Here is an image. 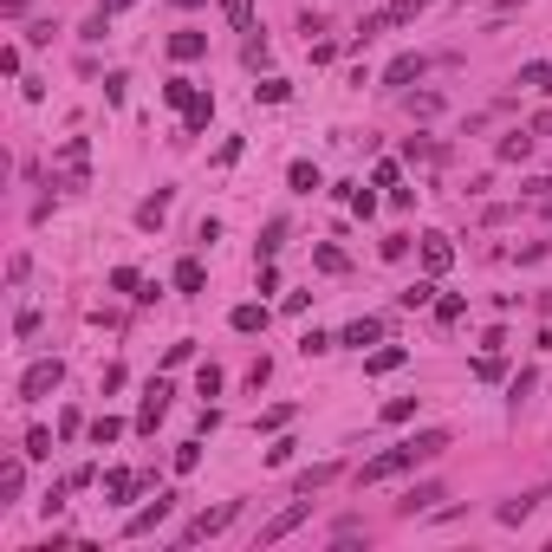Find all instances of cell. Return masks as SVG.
<instances>
[{"instance_id": "obj_1", "label": "cell", "mask_w": 552, "mask_h": 552, "mask_svg": "<svg viewBox=\"0 0 552 552\" xmlns=\"http://www.w3.org/2000/svg\"><path fill=\"white\" fill-rule=\"evenodd\" d=\"M442 449H449V429H423V435H409V442H397V449H383V455H371L364 468H357V487H377V481H397V475H409L416 461H435Z\"/></svg>"}, {"instance_id": "obj_5", "label": "cell", "mask_w": 552, "mask_h": 552, "mask_svg": "<svg viewBox=\"0 0 552 552\" xmlns=\"http://www.w3.org/2000/svg\"><path fill=\"white\" fill-rule=\"evenodd\" d=\"M306 513H312V494H299V501H293L286 513H273L267 527H260V546H280L286 533H299V520H306Z\"/></svg>"}, {"instance_id": "obj_3", "label": "cell", "mask_w": 552, "mask_h": 552, "mask_svg": "<svg viewBox=\"0 0 552 552\" xmlns=\"http://www.w3.org/2000/svg\"><path fill=\"white\" fill-rule=\"evenodd\" d=\"M59 383H66V364L59 357H39V364L20 377V403H39L46 390H59Z\"/></svg>"}, {"instance_id": "obj_42", "label": "cell", "mask_w": 552, "mask_h": 552, "mask_svg": "<svg viewBox=\"0 0 552 552\" xmlns=\"http://www.w3.org/2000/svg\"><path fill=\"white\" fill-rule=\"evenodd\" d=\"M409 110H416V118H435V110H442V98H435V92H423V98H409Z\"/></svg>"}, {"instance_id": "obj_4", "label": "cell", "mask_w": 552, "mask_h": 552, "mask_svg": "<svg viewBox=\"0 0 552 552\" xmlns=\"http://www.w3.org/2000/svg\"><path fill=\"white\" fill-rule=\"evenodd\" d=\"M170 513H176V494H156L150 507H136V513L124 520V533H130V539H144V533H156V527H162Z\"/></svg>"}, {"instance_id": "obj_6", "label": "cell", "mask_w": 552, "mask_h": 552, "mask_svg": "<svg viewBox=\"0 0 552 552\" xmlns=\"http://www.w3.org/2000/svg\"><path fill=\"white\" fill-rule=\"evenodd\" d=\"M162 409H170V377H156L150 390H144V409H136V429H156V423H162Z\"/></svg>"}, {"instance_id": "obj_11", "label": "cell", "mask_w": 552, "mask_h": 552, "mask_svg": "<svg viewBox=\"0 0 552 552\" xmlns=\"http://www.w3.org/2000/svg\"><path fill=\"white\" fill-rule=\"evenodd\" d=\"M423 72H429V59H423V52H403V59H390L383 85H409V78H423Z\"/></svg>"}, {"instance_id": "obj_15", "label": "cell", "mask_w": 552, "mask_h": 552, "mask_svg": "<svg viewBox=\"0 0 552 552\" xmlns=\"http://www.w3.org/2000/svg\"><path fill=\"white\" fill-rule=\"evenodd\" d=\"M221 13H228L234 33H260V26H254V0H221Z\"/></svg>"}, {"instance_id": "obj_28", "label": "cell", "mask_w": 552, "mask_h": 552, "mask_svg": "<svg viewBox=\"0 0 552 552\" xmlns=\"http://www.w3.org/2000/svg\"><path fill=\"white\" fill-rule=\"evenodd\" d=\"M118 435H124V423H118V416H98V423H92V442H98V449H110Z\"/></svg>"}, {"instance_id": "obj_21", "label": "cell", "mask_w": 552, "mask_h": 552, "mask_svg": "<svg viewBox=\"0 0 552 552\" xmlns=\"http://www.w3.org/2000/svg\"><path fill=\"white\" fill-rule=\"evenodd\" d=\"M234 331H267V306H234Z\"/></svg>"}, {"instance_id": "obj_46", "label": "cell", "mask_w": 552, "mask_h": 552, "mask_svg": "<svg viewBox=\"0 0 552 552\" xmlns=\"http://www.w3.org/2000/svg\"><path fill=\"white\" fill-rule=\"evenodd\" d=\"M455 7H468V0H455Z\"/></svg>"}, {"instance_id": "obj_30", "label": "cell", "mask_w": 552, "mask_h": 552, "mask_svg": "<svg viewBox=\"0 0 552 552\" xmlns=\"http://www.w3.org/2000/svg\"><path fill=\"white\" fill-rule=\"evenodd\" d=\"M409 416H416V397H390V403H383V423H409Z\"/></svg>"}, {"instance_id": "obj_39", "label": "cell", "mask_w": 552, "mask_h": 552, "mask_svg": "<svg viewBox=\"0 0 552 552\" xmlns=\"http://www.w3.org/2000/svg\"><path fill=\"white\" fill-rule=\"evenodd\" d=\"M345 267H351V260L338 254V247H319V273H345Z\"/></svg>"}, {"instance_id": "obj_27", "label": "cell", "mask_w": 552, "mask_h": 552, "mask_svg": "<svg viewBox=\"0 0 552 552\" xmlns=\"http://www.w3.org/2000/svg\"><path fill=\"white\" fill-rule=\"evenodd\" d=\"M397 299H403V306H409V312H416V306H429V299H435V280H416V286H403Z\"/></svg>"}, {"instance_id": "obj_8", "label": "cell", "mask_w": 552, "mask_h": 552, "mask_svg": "<svg viewBox=\"0 0 552 552\" xmlns=\"http://www.w3.org/2000/svg\"><path fill=\"white\" fill-rule=\"evenodd\" d=\"M539 501H546V487H533V494H513V501H501V513H494V520H501V527H520V520H527Z\"/></svg>"}, {"instance_id": "obj_12", "label": "cell", "mask_w": 552, "mask_h": 552, "mask_svg": "<svg viewBox=\"0 0 552 552\" xmlns=\"http://www.w3.org/2000/svg\"><path fill=\"white\" fill-rule=\"evenodd\" d=\"M403 357H409L403 345H377V351L364 357V371H371V377H390V371H403Z\"/></svg>"}, {"instance_id": "obj_37", "label": "cell", "mask_w": 552, "mask_h": 552, "mask_svg": "<svg viewBox=\"0 0 552 552\" xmlns=\"http://www.w3.org/2000/svg\"><path fill=\"white\" fill-rule=\"evenodd\" d=\"M461 312H468V306H461V299H455V293H449V299H435V319H442V325H455Z\"/></svg>"}, {"instance_id": "obj_14", "label": "cell", "mask_w": 552, "mask_h": 552, "mask_svg": "<svg viewBox=\"0 0 552 552\" xmlns=\"http://www.w3.org/2000/svg\"><path fill=\"white\" fill-rule=\"evenodd\" d=\"M423 7H435V0H390V7H383L377 20H383V26H409V20L423 13Z\"/></svg>"}, {"instance_id": "obj_23", "label": "cell", "mask_w": 552, "mask_h": 552, "mask_svg": "<svg viewBox=\"0 0 552 552\" xmlns=\"http://www.w3.org/2000/svg\"><path fill=\"white\" fill-rule=\"evenodd\" d=\"M162 98H170L176 110H188V104H196L202 92H196V85H188V78H170V85H162Z\"/></svg>"}, {"instance_id": "obj_45", "label": "cell", "mask_w": 552, "mask_h": 552, "mask_svg": "<svg viewBox=\"0 0 552 552\" xmlns=\"http://www.w3.org/2000/svg\"><path fill=\"white\" fill-rule=\"evenodd\" d=\"M176 7H202V0H176Z\"/></svg>"}, {"instance_id": "obj_40", "label": "cell", "mask_w": 552, "mask_h": 552, "mask_svg": "<svg viewBox=\"0 0 552 552\" xmlns=\"http://www.w3.org/2000/svg\"><path fill=\"white\" fill-rule=\"evenodd\" d=\"M196 390H202V397H221V371H215V364H202V377H196Z\"/></svg>"}, {"instance_id": "obj_38", "label": "cell", "mask_w": 552, "mask_h": 552, "mask_svg": "<svg viewBox=\"0 0 552 552\" xmlns=\"http://www.w3.org/2000/svg\"><path fill=\"white\" fill-rule=\"evenodd\" d=\"M26 455H33V461L52 455V435H46V429H26Z\"/></svg>"}, {"instance_id": "obj_2", "label": "cell", "mask_w": 552, "mask_h": 552, "mask_svg": "<svg viewBox=\"0 0 552 552\" xmlns=\"http://www.w3.org/2000/svg\"><path fill=\"white\" fill-rule=\"evenodd\" d=\"M234 513H241V501H221V507L196 513V520H188V527L176 533V546H202V539H215V533H228V527H234Z\"/></svg>"}, {"instance_id": "obj_17", "label": "cell", "mask_w": 552, "mask_h": 552, "mask_svg": "<svg viewBox=\"0 0 552 552\" xmlns=\"http://www.w3.org/2000/svg\"><path fill=\"white\" fill-rule=\"evenodd\" d=\"M331 475H338V461H319V468H306V475L293 481V494H319V487H325Z\"/></svg>"}, {"instance_id": "obj_47", "label": "cell", "mask_w": 552, "mask_h": 552, "mask_svg": "<svg viewBox=\"0 0 552 552\" xmlns=\"http://www.w3.org/2000/svg\"><path fill=\"white\" fill-rule=\"evenodd\" d=\"M507 7H520V0H507Z\"/></svg>"}, {"instance_id": "obj_24", "label": "cell", "mask_w": 552, "mask_h": 552, "mask_svg": "<svg viewBox=\"0 0 552 552\" xmlns=\"http://www.w3.org/2000/svg\"><path fill=\"white\" fill-rule=\"evenodd\" d=\"M182 118H188V130H208V118H215V98L202 92L196 104H188V110H182Z\"/></svg>"}, {"instance_id": "obj_36", "label": "cell", "mask_w": 552, "mask_h": 552, "mask_svg": "<svg viewBox=\"0 0 552 552\" xmlns=\"http://www.w3.org/2000/svg\"><path fill=\"white\" fill-rule=\"evenodd\" d=\"M247 66L267 72V39H260V33H247Z\"/></svg>"}, {"instance_id": "obj_29", "label": "cell", "mask_w": 552, "mask_h": 552, "mask_svg": "<svg viewBox=\"0 0 552 552\" xmlns=\"http://www.w3.org/2000/svg\"><path fill=\"white\" fill-rule=\"evenodd\" d=\"M280 241H286V221H267V234H260V260L280 254Z\"/></svg>"}, {"instance_id": "obj_18", "label": "cell", "mask_w": 552, "mask_h": 552, "mask_svg": "<svg viewBox=\"0 0 552 552\" xmlns=\"http://www.w3.org/2000/svg\"><path fill=\"white\" fill-rule=\"evenodd\" d=\"M520 85H533V92H546V98H552V59H533V66H520Z\"/></svg>"}, {"instance_id": "obj_22", "label": "cell", "mask_w": 552, "mask_h": 552, "mask_svg": "<svg viewBox=\"0 0 552 552\" xmlns=\"http://www.w3.org/2000/svg\"><path fill=\"white\" fill-rule=\"evenodd\" d=\"M527 156H533V136H520V130L501 136V162H527Z\"/></svg>"}, {"instance_id": "obj_41", "label": "cell", "mask_w": 552, "mask_h": 552, "mask_svg": "<svg viewBox=\"0 0 552 552\" xmlns=\"http://www.w3.org/2000/svg\"><path fill=\"white\" fill-rule=\"evenodd\" d=\"M293 449H299V442H286V435H280V442L267 449V461H273V468H286V461H293Z\"/></svg>"}, {"instance_id": "obj_32", "label": "cell", "mask_w": 552, "mask_h": 552, "mask_svg": "<svg viewBox=\"0 0 552 552\" xmlns=\"http://www.w3.org/2000/svg\"><path fill=\"white\" fill-rule=\"evenodd\" d=\"M475 377H487V383H501V377H507V364H501V357H494V351H481V357H475Z\"/></svg>"}, {"instance_id": "obj_44", "label": "cell", "mask_w": 552, "mask_h": 552, "mask_svg": "<svg viewBox=\"0 0 552 552\" xmlns=\"http://www.w3.org/2000/svg\"><path fill=\"white\" fill-rule=\"evenodd\" d=\"M98 7H104V13H124V7H136V0H98Z\"/></svg>"}, {"instance_id": "obj_9", "label": "cell", "mask_w": 552, "mask_h": 552, "mask_svg": "<svg viewBox=\"0 0 552 552\" xmlns=\"http://www.w3.org/2000/svg\"><path fill=\"white\" fill-rule=\"evenodd\" d=\"M383 338V319H351L345 331H338V345H351V351H364V345H377Z\"/></svg>"}, {"instance_id": "obj_33", "label": "cell", "mask_w": 552, "mask_h": 552, "mask_svg": "<svg viewBox=\"0 0 552 552\" xmlns=\"http://www.w3.org/2000/svg\"><path fill=\"white\" fill-rule=\"evenodd\" d=\"M20 481H26V468H20V461H7V468H0V494H7V501L20 494Z\"/></svg>"}, {"instance_id": "obj_43", "label": "cell", "mask_w": 552, "mask_h": 552, "mask_svg": "<svg viewBox=\"0 0 552 552\" xmlns=\"http://www.w3.org/2000/svg\"><path fill=\"white\" fill-rule=\"evenodd\" d=\"M26 7H33V0H0V13H7V20H20Z\"/></svg>"}, {"instance_id": "obj_7", "label": "cell", "mask_w": 552, "mask_h": 552, "mask_svg": "<svg viewBox=\"0 0 552 552\" xmlns=\"http://www.w3.org/2000/svg\"><path fill=\"white\" fill-rule=\"evenodd\" d=\"M449 260H455V241H449V234H423V267H429V280H435V273H449Z\"/></svg>"}, {"instance_id": "obj_16", "label": "cell", "mask_w": 552, "mask_h": 552, "mask_svg": "<svg viewBox=\"0 0 552 552\" xmlns=\"http://www.w3.org/2000/svg\"><path fill=\"white\" fill-rule=\"evenodd\" d=\"M162 215H170V188H156V196L136 208V228H162Z\"/></svg>"}, {"instance_id": "obj_34", "label": "cell", "mask_w": 552, "mask_h": 552, "mask_svg": "<svg viewBox=\"0 0 552 552\" xmlns=\"http://www.w3.org/2000/svg\"><path fill=\"white\" fill-rule=\"evenodd\" d=\"M39 331V306H20V319H13V338H33Z\"/></svg>"}, {"instance_id": "obj_13", "label": "cell", "mask_w": 552, "mask_h": 552, "mask_svg": "<svg viewBox=\"0 0 552 552\" xmlns=\"http://www.w3.org/2000/svg\"><path fill=\"white\" fill-rule=\"evenodd\" d=\"M202 52H208V33H188V26H182V33H170V59H202Z\"/></svg>"}, {"instance_id": "obj_31", "label": "cell", "mask_w": 552, "mask_h": 552, "mask_svg": "<svg viewBox=\"0 0 552 552\" xmlns=\"http://www.w3.org/2000/svg\"><path fill=\"white\" fill-rule=\"evenodd\" d=\"M196 468H202V442H182V449H176V475H196Z\"/></svg>"}, {"instance_id": "obj_26", "label": "cell", "mask_w": 552, "mask_h": 552, "mask_svg": "<svg viewBox=\"0 0 552 552\" xmlns=\"http://www.w3.org/2000/svg\"><path fill=\"white\" fill-rule=\"evenodd\" d=\"M286 92H293L286 78H260V85H254V98H260V104H286Z\"/></svg>"}, {"instance_id": "obj_25", "label": "cell", "mask_w": 552, "mask_h": 552, "mask_svg": "<svg viewBox=\"0 0 552 552\" xmlns=\"http://www.w3.org/2000/svg\"><path fill=\"white\" fill-rule=\"evenodd\" d=\"M176 293H202V260H182L176 267Z\"/></svg>"}, {"instance_id": "obj_20", "label": "cell", "mask_w": 552, "mask_h": 552, "mask_svg": "<svg viewBox=\"0 0 552 552\" xmlns=\"http://www.w3.org/2000/svg\"><path fill=\"white\" fill-rule=\"evenodd\" d=\"M104 494H110V501H130V494H136V475H130V468H110V475H104Z\"/></svg>"}, {"instance_id": "obj_35", "label": "cell", "mask_w": 552, "mask_h": 552, "mask_svg": "<svg viewBox=\"0 0 552 552\" xmlns=\"http://www.w3.org/2000/svg\"><path fill=\"white\" fill-rule=\"evenodd\" d=\"M331 345H338V338H325V331H306V338H299V351H306V357H325Z\"/></svg>"}, {"instance_id": "obj_19", "label": "cell", "mask_w": 552, "mask_h": 552, "mask_svg": "<svg viewBox=\"0 0 552 552\" xmlns=\"http://www.w3.org/2000/svg\"><path fill=\"white\" fill-rule=\"evenodd\" d=\"M286 182L299 188V196H319V188H325V182H319V170H312V162H293V170H286Z\"/></svg>"}, {"instance_id": "obj_10", "label": "cell", "mask_w": 552, "mask_h": 552, "mask_svg": "<svg viewBox=\"0 0 552 552\" xmlns=\"http://www.w3.org/2000/svg\"><path fill=\"white\" fill-rule=\"evenodd\" d=\"M435 501H442V487H435V481H423V487H409L403 501H397V513H403V520H416V513H429Z\"/></svg>"}]
</instances>
